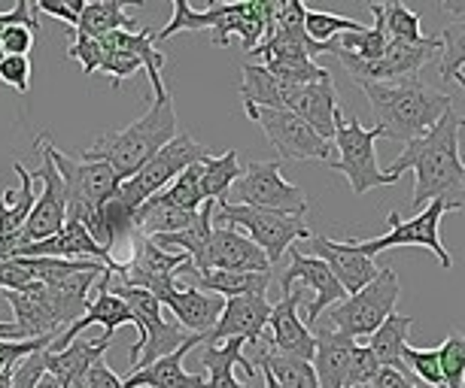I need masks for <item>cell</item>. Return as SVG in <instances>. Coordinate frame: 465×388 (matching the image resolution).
<instances>
[{"label": "cell", "mask_w": 465, "mask_h": 388, "mask_svg": "<svg viewBox=\"0 0 465 388\" xmlns=\"http://www.w3.org/2000/svg\"><path fill=\"white\" fill-rule=\"evenodd\" d=\"M405 170H414L417 176L414 194H411L414 207L441 200L447 213L465 209V167L460 161V116L456 110H447L429 134L405 143L401 155L383 173L392 182H399Z\"/></svg>", "instance_id": "6da1fadb"}, {"label": "cell", "mask_w": 465, "mask_h": 388, "mask_svg": "<svg viewBox=\"0 0 465 388\" xmlns=\"http://www.w3.org/2000/svg\"><path fill=\"white\" fill-rule=\"evenodd\" d=\"M371 103L377 131L386 140L411 143L429 134L447 110H453V97L426 85L420 76L396 79V82H359Z\"/></svg>", "instance_id": "7a4b0ae2"}, {"label": "cell", "mask_w": 465, "mask_h": 388, "mask_svg": "<svg viewBox=\"0 0 465 388\" xmlns=\"http://www.w3.org/2000/svg\"><path fill=\"white\" fill-rule=\"evenodd\" d=\"M153 103L140 119L122 131H107L80 155L83 161H104L113 167V173L119 176V182L131 179L149 158L159 149H164L173 137L180 134L177 112H173V97L168 88L153 92Z\"/></svg>", "instance_id": "3957f363"}, {"label": "cell", "mask_w": 465, "mask_h": 388, "mask_svg": "<svg viewBox=\"0 0 465 388\" xmlns=\"http://www.w3.org/2000/svg\"><path fill=\"white\" fill-rule=\"evenodd\" d=\"M277 4L271 0H241V4H210L207 10H195L189 0L173 4V15L155 40H168L183 31H210L213 46H228L232 37H241L243 49L252 52L262 40L271 37Z\"/></svg>", "instance_id": "277c9868"}, {"label": "cell", "mask_w": 465, "mask_h": 388, "mask_svg": "<svg viewBox=\"0 0 465 388\" xmlns=\"http://www.w3.org/2000/svg\"><path fill=\"white\" fill-rule=\"evenodd\" d=\"M37 143L43 146L40 152H46L61 173L67 194V218L70 222L85 225V231L94 237V243H101V207L116 194L119 176L113 173L110 164L104 161H83V158H70L61 152L58 146H52L46 137H40Z\"/></svg>", "instance_id": "5b68a950"}, {"label": "cell", "mask_w": 465, "mask_h": 388, "mask_svg": "<svg viewBox=\"0 0 465 388\" xmlns=\"http://www.w3.org/2000/svg\"><path fill=\"white\" fill-rule=\"evenodd\" d=\"M399 297H401L399 273L392 267H381L365 288H359L356 295H350L341 304H335V310L326 315V322H317V325H326L329 331L344 334L350 340L371 337V334L396 313Z\"/></svg>", "instance_id": "8992f818"}, {"label": "cell", "mask_w": 465, "mask_h": 388, "mask_svg": "<svg viewBox=\"0 0 465 388\" xmlns=\"http://www.w3.org/2000/svg\"><path fill=\"white\" fill-rule=\"evenodd\" d=\"M210 155H216V152H210V149L201 146L192 134L180 131V134L149 158V161L140 167L131 179L119 182L116 198L131 209V213H134L140 204H146L149 198H155L159 191H164V185H168L171 179H177V176L183 170H189V167L207 161Z\"/></svg>", "instance_id": "52a82bcc"}, {"label": "cell", "mask_w": 465, "mask_h": 388, "mask_svg": "<svg viewBox=\"0 0 465 388\" xmlns=\"http://www.w3.org/2000/svg\"><path fill=\"white\" fill-rule=\"evenodd\" d=\"M213 216H216L213 222L232 225V228H238L241 234H247L250 240L265 252L271 267L283 258V252H289V246L311 237L302 216H283V213H271V209L228 204V200H219Z\"/></svg>", "instance_id": "ba28073f"}, {"label": "cell", "mask_w": 465, "mask_h": 388, "mask_svg": "<svg viewBox=\"0 0 465 388\" xmlns=\"http://www.w3.org/2000/svg\"><path fill=\"white\" fill-rule=\"evenodd\" d=\"M383 134L377 128H362V121L356 116H344L338 110L335 116V149L338 158H329V167L335 173H344L353 194H365L377 189V185H392V179L377 167L374 143Z\"/></svg>", "instance_id": "9c48e42d"}, {"label": "cell", "mask_w": 465, "mask_h": 388, "mask_svg": "<svg viewBox=\"0 0 465 388\" xmlns=\"http://www.w3.org/2000/svg\"><path fill=\"white\" fill-rule=\"evenodd\" d=\"M192 267L195 264H192L189 255L164 252L153 240H146V237H134V255L128 261H116L110 273L122 286L143 288L149 295L162 297L177 288V279L186 276Z\"/></svg>", "instance_id": "30bf717a"}, {"label": "cell", "mask_w": 465, "mask_h": 388, "mask_svg": "<svg viewBox=\"0 0 465 388\" xmlns=\"http://www.w3.org/2000/svg\"><path fill=\"white\" fill-rule=\"evenodd\" d=\"M331 55L341 58V64L356 79V85L359 82H396V79L420 76V70H423L429 61L441 58V40L423 37L417 43H386V52L377 61H362L338 46Z\"/></svg>", "instance_id": "8fae6325"}, {"label": "cell", "mask_w": 465, "mask_h": 388, "mask_svg": "<svg viewBox=\"0 0 465 388\" xmlns=\"http://www.w3.org/2000/svg\"><path fill=\"white\" fill-rule=\"evenodd\" d=\"M447 213L441 200H432V204L423 207V213L411 216V218H401L399 213H390L386 216V225L390 231L383 237H374V240H353V246L368 258H374L377 252H386V249H396V246H423V249L435 252V258L441 261L444 270L453 267V255L444 249L441 243V234H438V225H441V216Z\"/></svg>", "instance_id": "7c38bea8"}, {"label": "cell", "mask_w": 465, "mask_h": 388, "mask_svg": "<svg viewBox=\"0 0 465 388\" xmlns=\"http://www.w3.org/2000/svg\"><path fill=\"white\" fill-rule=\"evenodd\" d=\"M238 191V204L271 209V213L283 216H302L307 213V194L298 185L286 182L280 173L277 161H252L243 167V176L234 182Z\"/></svg>", "instance_id": "4fadbf2b"}, {"label": "cell", "mask_w": 465, "mask_h": 388, "mask_svg": "<svg viewBox=\"0 0 465 388\" xmlns=\"http://www.w3.org/2000/svg\"><path fill=\"white\" fill-rule=\"evenodd\" d=\"M252 121H259L271 146L286 161H329L331 143L289 110H247Z\"/></svg>", "instance_id": "5bb4252c"}, {"label": "cell", "mask_w": 465, "mask_h": 388, "mask_svg": "<svg viewBox=\"0 0 465 388\" xmlns=\"http://www.w3.org/2000/svg\"><path fill=\"white\" fill-rule=\"evenodd\" d=\"M289 258H292L289 267L280 273V288H283V295H289V291L295 288V282H302V288H311L313 295H317L311 301V306H307V328H313L331 304L344 301L347 291L341 288V282L335 279V273L329 270L326 261L313 258V255H304L298 246H289Z\"/></svg>", "instance_id": "9a60e30c"}, {"label": "cell", "mask_w": 465, "mask_h": 388, "mask_svg": "<svg viewBox=\"0 0 465 388\" xmlns=\"http://www.w3.org/2000/svg\"><path fill=\"white\" fill-rule=\"evenodd\" d=\"M104 270H85V273H74L67 279H58V282H37L34 279L31 286H25L22 291L31 297H37L43 304V310L49 313V319L55 322L58 331H67L74 322H80L85 310H89V291L94 282L101 279Z\"/></svg>", "instance_id": "2e32d148"}, {"label": "cell", "mask_w": 465, "mask_h": 388, "mask_svg": "<svg viewBox=\"0 0 465 388\" xmlns=\"http://www.w3.org/2000/svg\"><path fill=\"white\" fill-rule=\"evenodd\" d=\"M34 179L43 182V191L37 194V200H34V209H31L28 222H25L22 234H19V246L49 240V237H55L67 222L64 182H61V173L55 170V164H52V158L46 152H43V164L37 167ZM19 246H15V249H19Z\"/></svg>", "instance_id": "e0dca14e"}, {"label": "cell", "mask_w": 465, "mask_h": 388, "mask_svg": "<svg viewBox=\"0 0 465 388\" xmlns=\"http://www.w3.org/2000/svg\"><path fill=\"white\" fill-rule=\"evenodd\" d=\"M195 270L265 273V270H271V261L247 234L238 231V228L213 222V234H210L204 261H201V267H195Z\"/></svg>", "instance_id": "ac0fdd59"}, {"label": "cell", "mask_w": 465, "mask_h": 388, "mask_svg": "<svg viewBox=\"0 0 465 388\" xmlns=\"http://www.w3.org/2000/svg\"><path fill=\"white\" fill-rule=\"evenodd\" d=\"M271 304L265 295H243V297H225V310L219 315V322L213 325V331L207 334L204 343L216 346L225 340H247V346L262 340V331L268 328V315Z\"/></svg>", "instance_id": "d6986e66"}, {"label": "cell", "mask_w": 465, "mask_h": 388, "mask_svg": "<svg viewBox=\"0 0 465 388\" xmlns=\"http://www.w3.org/2000/svg\"><path fill=\"white\" fill-rule=\"evenodd\" d=\"M10 258H61V261H101L113 267L116 258L104 249L101 243H94V237L85 231V225L80 222H64V228L49 237V240H40V243H28V246H19V249H13Z\"/></svg>", "instance_id": "ffe728a7"}, {"label": "cell", "mask_w": 465, "mask_h": 388, "mask_svg": "<svg viewBox=\"0 0 465 388\" xmlns=\"http://www.w3.org/2000/svg\"><path fill=\"white\" fill-rule=\"evenodd\" d=\"M307 249H311L313 258L329 264V270L335 273V279L341 282V288H344L347 295H356L359 288H365L368 282L377 276V270H381L374 264V258H368V255L356 249L353 240L335 243L322 234H311L307 237Z\"/></svg>", "instance_id": "44dd1931"}, {"label": "cell", "mask_w": 465, "mask_h": 388, "mask_svg": "<svg viewBox=\"0 0 465 388\" xmlns=\"http://www.w3.org/2000/svg\"><path fill=\"white\" fill-rule=\"evenodd\" d=\"M304 297V288H292L289 295H283V301H277L271 306L268 325H271V340L268 346L277 352V355H289V358H302V361H313V331L298 319V304Z\"/></svg>", "instance_id": "7402d4cb"}, {"label": "cell", "mask_w": 465, "mask_h": 388, "mask_svg": "<svg viewBox=\"0 0 465 388\" xmlns=\"http://www.w3.org/2000/svg\"><path fill=\"white\" fill-rule=\"evenodd\" d=\"M198 343H204V337L192 334L177 352H171V355H164V358H155L153 364H146L140 370H131V373L122 379V385L125 388H204L207 385L204 373H189V370L183 367V358H186Z\"/></svg>", "instance_id": "603a6c76"}, {"label": "cell", "mask_w": 465, "mask_h": 388, "mask_svg": "<svg viewBox=\"0 0 465 388\" xmlns=\"http://www.w3.org/2000/svg\"><path fill=\"white\" fill-rule=\"evenodd\" d=\"M286 110L295 112L298 119H304L322 140H329L331 143V137H335V116L341 110L335 79L326 76V79L311 82V85H292V94H289Z\"/></svg>", "instance_id": "cb8c5ba5"}, {"label": "cell", "mask_w": 465, "mask_h": 388, "mask_svg": "<svg viewBox=\"0 0 465 388\" xmlns=\"http://www.w3.org/2000/svg\"><path fill=\"white\" fill-rule=\"evenodd\" d=\"M162 306H168L173 313V322L180 325L183 331L201 334L207 337L213 331V325L219 322V315L225 310V297L210 295V291L201 288H173L168 295L159 297Z\"/></svg>", "instance_id": "d4e9b609"}, {"label": "cell", "mask_w": 465, "mask_h": 388, "mask_svg": "<svg viewBox=\"0 0 465 388\" xmlns=\"http://www.w3.org/2000/svg\"><path fill=\"white\" fill-rule=\"evenodd\" d=\"M13 170L19 173V189H6L4 200H0V258H10V252L19 246V234L34 209V198H37L34 194V173H28V167L15 161Z\"/></svg>", "instance_id": "484cf974"}, {"label": "cell", "mask_w": 465, "mask_h": 388, "mask_svg": "<svg viewBox=\"0 0 465 388\" xmlns=\"http://www.w3.org/2000/svg\"><path fill=\"white\" fill-rule=\"evenodd\" d=\"M243 346H247V340H241V337L216 343V346L204 343V349L198 352L201 367L207 370L204 388H252L250 383H241V379L234 376V367H243L247 379L256 376V367H252V361L243 355Z\"/></svg>", "instance_id": "4316f807"}, {"label": "cell", "mask_w": 465, "mask_h": 388, "mask_svg": "<svg viewBox=\"0 0 465 388\" xmlns=\"http://www.w3.org/2000/svg\"><path fill=\"white\" fill-rule=\"evenodd\" d=\"M313 373H317V383L320 388H344V379H347V364H350V355L356 349V340L344 337L338 331H329L326 325H313Z\"/></svg>", "instance_id": "83f0119b"}, {"label": "cell", "mask_w": 465, "mask_h": 388, "mask_svg": "<svg viewBox=\"0 0 465 388\" xmlns=\"http://www.w3.org/2000/svg\"><path fill=\"white\" fill-rule=\"evenodd\" d=\"M110 346H113V337H107V334H104L101 340L76 337L61 352H46V373L55 376L61 383V388L70 385V383H80V379H85V373H89V370L107 355Z\"/></svg>", "instance_id": "f1b7e54d"}, {"label": "cell", "mask_w": 465, "mask_h": 388, "mask_svg": "<svg viewBox=\"0 0 465 388\" xmlns=\"http://www.w3.org/2000/svg\"><path fill=\"white\" fill-rule=\"evenodd\" d=\"M183 279H189V288L210 291V295H219V297H243V295H268L271 270L234 273V270H195L192 267Z\"/></svg>", "instance_id": "f546056e"}, {"label": "cell", "mask_w": 465, "mask_h": 388, "mask_svg": "<svg viewBox=\"0 0 465 388\" xmlns=\"http://www.w3.org/2000/svg\"><path fill=\"white\" fill-rule=\"evenodd\" d=\"M198 213H186V209L168 204L162 194H155V198H149L146 204H140L134 209V234L137 237H159V234L189 231V228L198 222Z\"/></svg>", "instance_id": "4dcf8cb0"}, {"label": "cell", "mask_w": 465, "mask_h": 388, "mask_svg": "<svg viewBox=\"0 0 465 388\" xmlns=\"http://www.w3.org/2000/svg\"><path fill=\"white\" fill-rule=\"evenodd\" d=\"M252 367H268L271 376L277 379L283 388H320L317 383V373H313V364L311 361H302V358H289V355H277L274 349L268 346V340L262 337L259 343H252Z\"/></svg>", "instance_id": "1f68e13d"}, {"label": "cell", "mask_w": 465, "mask_h": 388, "mask_svg": "<svg viewBox=\"0 0 465 388\" xmlns=\"http://www.w3.org/2000/svg\"><path fill=\"white\" fill-rule=\"evenodd\" d=\"M292 85H283L262 64H243V110H286Z\"/></svg>", "instance_id": "d6a6232c"}, {"label": "cell", "mask_w": 465, "mask_h": 388, "mask_svg": "<svg viewBox=\"0 0 465 388\" xmlns=\"http://www.w3.org/2000/svg\"><path fill=\"white\" fill-rule=\"evenodd\" d=\"M74 31L83 37L101 40L113 31H140V24L131 19L125 4H119V0H92V4H83L80 22Z\"/></svg>", "instance_id": "836d02e7"}, {"label": "cell", "mask_w": 465, "mask_h": 388, "mask_svg": "<svg viewBox=\"0 0 465 388\" xmlns=\"http://www.w3.org/2000/svg\"><path fill=\"white\" fill-rule=\"evenodd\" d=\"M414 328V319L411 315H399L392 313L381 328H377L371 337H368V349L374 352V358L381 361V367H392L401 370L405 376H411V370L401 361V349L408 346V331Z\"/></svg>", "instance_id": "e575fe53"}, {"label": "cell", "mask_w": 465, "mask_h": 388, "mask_svg": "<svg viewBox=\"0 0 465 388\" xmlns=\"http://www.w3.org/2000/svg\"><path fill=\"white\" fill-rule=\"evenodd\" d=\"M198 185H201V198L204 200H223L228 189L243 176V167L238 161V152L234 149H225L223 155H210L207 161L198 164Z\"/></svg>", "instance_id": "d590c367"}, {"label": "cell", "mask_w": 465, "mask_h": 388, "mask_svg": "<svg viewBox=\"0 0 465 388\" xmlns=\"http://www.w3.org/2000/svg\"><path fill=\"white\" fill-rule=\"evenodd\" d=\"M371 15H374V24L371 28L362 31H347V34H338L335 37V46L350 52V55L362 58V61H377L386 52V31H383V19H381V4H371Z\"/></svg>", "instance_id": "8d00e7d4"}, {"label": "cell", "mask_w": 465, "mask_h": 388, "mask_svg": "<svg viewBox=\"0 0 465 388\" xmlns=\"http://www.w3.org/2000/svg\"><path fill=\"white\" fill-rule=\"evenodd\" d=\"M6 301H10L13 313H15V325H19V331L25 337H46V334H55L58 337V328L55 322L49 319V313L43 310V304L37 297L25 295V291H6Z\"/></svg>", "instance_id": "74e56055"}, {"label": "cell", "mask_w": 465, "mask_h": 388, "mask_svg": "<svg viewBox=\"0 0 465 388\" xmlns=\"http://www.w3.org/2000/svg\"><path fill=\"white\" fill-rule=\"evenodd\" d=\"M381 19L390 43H417L426 37L420 15L414 10H408L405 4H381Z\"/></svg>", "instance_id": "f35d334b"}, {"label": "cell", "mask_w": 465, "mask_h": 388, "mask_svg": "<svg viewBox=\"0 0 465 388\" xmlns=\"http://www.w3.org/2000/svg\"><path fill=\"white\" fill-rule=\"evenodd\" d=\"M438 364H441L444 388H465V334H447V340L438 346Z\"/></svg>", "instance_id": "ab89813d"}, {"label": "cell", "mask_w": 465, "mask_h": 388, "mask_svg": "<svg viewBox=\"0 0 465 388\" xmlns=\"http://www.w3.org/2000/svg\"><path fill=\"white\" fill-rule=\"evenodd\" d=\"M362 28H365L362 22L344 19V15H335V13H320V10H307L304 13V34L313 43H331L338 34L362 31Z\"/></svg>", "instance_id": "60d3db41"}, {"label": "cell", "mask_w": 465, "mask_h": 388, "mask_svg": "<svg viewBox=\"0 0 465 388\" xmlns=\"http://www.w3.org/2000/svg\"><path fill=\"white\" fill-rule=\"evenodd\" d=\"M438 40H441V79H456L465 67V19L447 24Z\"/></svg>", "instance_id": "b9f144b4"}, {"label": "cell", "mask_w": 465, "mask_h": 388, "mask_svg": "<svg viewBox=\"0 0 465 388\" xmlns=\"http://www.w3.org/2000/svg\"><path fill=\"white\" fill-rule=\"evenodd\" d=\"M198 164L195 167H189V170H183L177 179H173L168 189L159 191L168 204L173 207H180V209H186V213H198L201 207H204V198H201V185H198Z\"/></svg>", "instance_id": "7bdbcfd3"}, {"label": "cell", "mask_w": 465, "mask_h": 388, "mask_svg": "<svg viewBox=\"0 0 465 388\" xmlns=\"http://www.w3.org/2000/svg\"><path fill=\"white\" fill-rule=\"evenodd\" d=\"M401 361H405V367H408L414 376L423 379L426 385L444 388L441 364H438V349H414V346L408 343V346L401 349Z\"/></svg>", "instance_id": "ee69618b"}, {"label": "cell", "mask_w": 465, "mask_h": 388, "mask_svg": "<svg viewBox=\"0 0 465 388\" xmlns=\"http://www.w3.org/2000/svg\"><path fill=\"white\" fill-rule=\"evenodd\" d=\"M377 370H381V361L374 358V352L356 343L353 355H350V364H347V379H344V388H359V385H371Z\"/></svg>", "instance_id": "f6af8a7d"}, {"label": "cell", "mask_w": 465, "mask_h": 388, "mask_svg": "<svg viewBox=\"0 0 465 388\" xmlns=\"http://www.w3.org/2000/svg\"><path fill=\"white\" fill-rule=\"evenodd\" d=\"M67 34H70L67 55L74 61H80L85 76L98 73V70H101V43L92 40V37H83V34H76L74 28H67Z\"/></svg>", "instance_id": "bcb514c9"}, {"label": "cell", "mask_w": 465, "mask_h": 388, "mask_svg": "<svg viewBox=\"0 0 465 388\" xmlns=\"http://www.w3.org/2000/svg\"><path fill=\"white\" fill-rule=\"evenodd\" d=\"M52 340H55V334L34 337V340H0V370H13L25 355L40 352V349H49Z\"/></svg>", "instance_id": "7dc6e473"}, {"label": "cell", "mask_w": 465, "mask_h": 388, "mask_svg": "<svg viewBox=\"0 0 465 388\" xmlns=\"http://www.w3.org/2000/svg\"><path fill=\"white\" fill-rule=\"evenodd\" d=\"M31 76H34L31 58H25V55H6L4 61H0V79H4V85L15 88L19 94H28Z\"/></svg>", "instance_id": "c3c4849f"}, {"label": "cell", "mask_w": 465, "mask_h": 388, "mask_svg": "<svg viewBox=\"0 0 465 388\" xmlns=\"http://www.w3.org/2000/svg\"><path fill=\"white\" fill-rule=\"evenodd\" d=\"M46 376V349L31 352L19 364L13 367V385L10 388H37L40 379Z\"/></svg>", "instance_id": "681fc988"}, {"label": "cell", "mask_w": 465, "mask_h": 388, "mask_svg": "<svg viewBox=\"0 0 465 388\" xmlns=\"http://www.w3.org/2000/svg\"><path fill=\"white\" fill-rule=\"evenodd\" d=\"M34 282V273L25 267L22 258H0V288L6 291H22Z\"/></svg>", "instance_id": "f907efd6"}, {"label": "cell", "mask_w": 465, "mask_h": 388, "mask_svg": "<svg viewBox=\"0 0 465 388\" xmlns=\"http://www.w3.org/2000/svg\"><path fill=\"white\" fill-rule=\"evenodd\" d=\"M0 43H4L6 55H25V58H28V52L34 49V43H37V34H34L31 28L15 24V28H6L4 34H0Z\"/></svg>", "instance_id": "816d5d0a"}, {"label": "cell", "mask_w": 465, "mask_h": 388, "mask_svg": "<svg viewBox=\"0 0 465 388\" xmlns=\"http://www.w3.org/2000/svg\"><path fill=\"white\" fill-rule=\"evenodd\" d=\"M15 24H22V28H31L34 34H40V22H37V15H34V10H31V0H19L13 10L0 13V34H4L6 28H15Z\"/></svg>", "instance_id": "f5cc1de1"}, {"label": "cell", "mask_w": 465, "mask_h": 388, "mask_svg": "<svg viewBox=\"0 0 465 388\" xmlns=\"http://www.w3.org/2000/svg\"><path fill=\"white\" fill-rule=\"evenodd\" d=\"M34 10L55 15V19L64 22L67 28H76L80 13H83V0H67V4H55V0H37V4H34Z\"/></svg>", "instance_id": "db71d44e"}, {"label": "cell", "mask_w": 465, "mask_h": 388, "mask_svg": "<svg viewBox=\"0 0 465 388\" xmlns=\"http://www.w3.org/2000/svg\"><path fill=\"white\" fill-rule=\"evenodd\" d=\"M85 388H125V385H122V376L116 373V370L101 358L98 364L85 373Z\"/></svg>", "instance_id": "11a10c76"}, {"label": "cell", "mask_w": 465, "mask_h": 388, "mask_svg": "<svg viewBox=\"0 0 465 388\" xmlns=\"http://www.w3.org/2000/svg\"><path fill=\"white\" fill-rule=\"evenodd\" d=\"M374 388H417L411 383V376H405L401 370H392V367H381L374 376Z\"/></svg>", "instance_id": "9f6ffc18"}, {"label": "cell", "mask_w": 465, "mask_h": 388, "mask_svg": "<svg viewBox=\"0 0 465 388\" xmlns=\"http://www.w3.org/2000/svg\"><path fill=\"white\" fill-rule=\"evenodd\" d=\"M37 388H61V383H58L55 376H49V373H46V376H43L40 383H37Z\"/></svg>", "instance_id": "6f0895ef"}, {"label": "cell", "mask_w": 465, "mask_h": 388, "mask_svg": "<svg viewBox=\"0 0 465 388\" xmlns=\"http://www.w3.org/2000/svg\"><path fill=\"white\" fill-rule=\"evenodd\" d=\"M262 376H265V388H283L274 376H271V370H268V367H262Z\"/></svg>", "instance_id": "680465c9"}, {"label": "cell", "mask_w": 465, "mask_h": 388, "mask_svg": "<svg viewBox=\"0 0 465 388\" xmlns=\"http://www.w3.org/2000/svg\"><path fill=\"white\" fill-rule=\"evenodd\" d=\"M13 385V370H0V388H10Z\"/></svg>", "instance_id": "91938a15"}, {"label": "cell", "mask_w": 465, "mask_h": 388, "mask_svg": "<svg viewBox=\"0 0 465 388\" xmlns=\"http://www.w3.org/2000/svg\"><path fill=\"white\" fill-rule=\"evenodd\" d=\"M456 82H460V85L465 88V73H460V76H456ZM460 128H465V119H460Z\"/></svg>", "instance_id": "94428289"}, {"label": "cell", "mask_w": 465, "mask_h": 388, "mask_svg": "<svg viewBox=\"0 0 465 388\" xmlns=\"http://www.w3.org/2000/svg\"><path fill=\"white\" fill-rule=\"evenodd\" d=\"M64 388H85V379H80V383H70V385H64Z\"/></svg>", "instance_id": "6125c7cd"}, {"label": "cell", "mask_w": 465, "mask_h": 388, "mask_svg": "<svg viewBox=\"0 0 465 388\" xmlns=\"http://www.w3.org/2000/svg\"><path fill=\"white\" fill-rule=\"evenodd\" d=\"M359 388H374V385H359Z\"/></svg>", "instance_id": "be15d7a7"}, {"label": "cell", "mask_w": 465, "mask_h": 388, "mask_svg": "<svg viewBox=\"0 0 465 388\" xmlns=\"http://www.w3.org/2000/svg\"><path fill=\"white\" fill-rule=\"evenodd\" d=\"M462 167H465V164H462ZM462 182H465V173H462Z\"/></svg>", "instance_id": "e7e4bbea"}]
</instances>
